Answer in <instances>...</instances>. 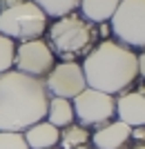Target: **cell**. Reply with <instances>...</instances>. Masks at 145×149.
Wrapping results in <instances>:
<instances>
[{
    "mask_svg": "<svg viewBox=\"0 0 145 149\" xmlns=\"http://www.w3.org/2000/svg\"><path fill=\"white\" fill-rule=\"evenodd\" d=\"M49 96L43 80L11 69L0 76V131L22 134L45 120Z\"/></svg>",
    "mask_w": 145,
    "mask_h": 149,
    "instance_id": "cell-1",
    "label": "cell"
},
{
    "mask_svg": "<svg viewBox=\"0 0 145 149\" xmlns=\"http://www.w3.org/2000/svg\"><path fill=\"white\" fill-rule=\"evenodd\" d=\"M116 42L127 49H145V0H120L109 20Z\"/></svg>",
    "mask_w": 145,
    "mask_h": 149,
    "instance_id": "cell-5",
    "label": "cell"
},
{
    "mask_svg": "<svg viewBox=\"0 0 145 149\" xmlns=\"http://www.w3.org/2000/svg\"><path fill=\"white\" fill-rule=\"evenodd\" d=\"M13 58H16V42L0 33V76L13 69Z\"/></svg>",
    "mask_w": 145,
    "mask_h": 149,
    "instance_id": "cell-16",
    "label": "cell"
},
{
    "mask_svg": "<svg viewBox=\"0 0 145 149\" xmlns=\"http://www.w3.org/2000/svg\"><path fill=\"white\" fill-rule=\"evenodd\" d=\"M116 116L130 127H145V85L116 98Z\"/></svg>",
    "mask_w": 145,
    "mask_h": 149,
    "instance_id": "cell-9",
    "label": "cell"
},
{
    "mask_svg": "<svg viewBox=\"0 0 145 149\" xmlns=\"http://www.w3.org/2000/svg\"><path fill=\"white\" fill-rule=\"evenodd\" d=\"M0 149H29L22 134L16 131H0Z\"/></svg>",
    "mask_w": 145,
    "mask_h": 149,
    "instance_id": "cell-17",
    "label": "cell"
},
{
    "mask_svg": "<svg viewBox=\"0 0 145 149\" xmlns=\"http://www.w3.org/2000/svg\"><path fill=\"white\" fill-rule=\"evenodd\" d=\"M47 31V16L34 0H25L20 5L0 9V33L9 40H40Z\"/></svg>",
    "mask_w": 145,
    "mask_h": 149,
    "instance_id": "cell-4",
    "label": "cell"
},
{
    "mask_svg": "<svg viewBox=\"0 0 145 149\" xmlns=\"http://www.w3.org/2000/svg\"><path fill=\"white\" fill-rule=\"evenodd\" d=\"M136 71L145 80V51H141V56H136Z\"/></svg>",
    "mask_w": 145,
    "mask_h": 149,
    "instance_id": "cell-19",
    "label": "cell"
},
{
    "mask_svg": "<svg viewBox=\"0 0 145 149\" xmlns=\"http://www.w3.org/2000/svg\"><path fill=\"white\" fill-rule=\"evenodd\" d=\"M51 54L63 62H78L98 45V27L81 13H69L54 20L47 27V40Z\"/></svg>",
    "mask_w": 145,
    "mask_h": 149,
    "instance_id": "cell-3",
    "label": "cell"
},
{
    "mask_svg": "<svg viewBox=\"0 0 145 149\" xmlns=\"http://www.w3.org/2000/svg\"><path fill=\"white\" fill-rule=\"evenodd\" d=\"M22 138L29 149H54L60 140V129H56L47 120H40L22 131Z\"/></svg>",
    "mask_w": 145,
    "mask_h": 149,
    "instance_id": "cell-11",
    "label": "cell"
},
{
    "mask_svg": "<svg viewBox=\"0 0 145 149\" xmlns=\"http://www.w3.org/2000/svg\"><path fill=\"white\" fill-rule=\"evenodd\" d=\"M54 149H56V147H54Z\"/></svg>",
    "mask_w": 145,
    "mask_h": 149,
    "instance_id": "cell-22",
    "label": "cell"
},
{
    "mask_svg": "<svg viewBox=\"0 0 145 149\" xmlns=\"http://www.w3.org/2000/svg\"><path fill=\"white\" fill-rule=\"evenodd\" d=\"M38 7H40V11L47 16V18H65V16H69V13H76L78 5H81V0H34Z\"/></svg>",
    "mask_w": 145,
    "mask_h": 149,
    "instance_id": "cell-15",
    "label": "cell"
},
{
    "mask_svg": "<svg viewBox=\"0 0 145 149\" xmlns=\"http://www.w3.org/2000/svg\"><path fill=\"white\" fill-rule=\"evenodd\" d=\"M81 67L85 76V85L89 89L109 93V96L125 91L139 78L136 54L109 38L98 40V45L85 56Z\"/></svg>",
    "mask_w": 145,
    "mask_h": 149,
    "instance_id": "cell-2",
    "label": "cell"
},
{
    "mask_svg": "<svg viewBox=\"0 0 145 149\" xmlns=\"http://www.w3.org/2000/svg\"><path fill=\"white\" fill-rule=\"evenodd\" d=\"M43 85L49 98H65V100H74L87 87L81 62H58V65H54V69L43 78Z\"/></svg>",
    "mask_w": 145,
    "mask_h": 149,
    "instance_id": "cell-8",
    "label": "cell"
},
{
    "mask_svg": "<svg viewBox=\"0 0 145 149\" xmlns=\"http://www.w3.org/2000/svg\"><path fill=\"white\" fill-rule=\"evenodd\" d=\"M130 140H134V143H143V145H145V127H132Z\"/></svg>",
    "mask_w": 145,
    "mask_h": 149,
    "instance_id": "cell-18",
    "label": "cell"
},
{
    "mask_svg": "<svg viewBox=\"0 0 145 149\" xmlns=\"http://www.w3.org/2000/svg\"><path fill=\"white\" fill-rule=\"evenodd\" d=\"M89 140H92V134L89 129H85L83 125H69L60 129V149H81V147H87Z\"/></svg>",
    "mask_w": 145,
    "mask_h": 149,
    "instance_id": "cell-14",
    "label": "cell"
},
{
    "mask_svg": "<svg viewBox=\"0 0 145 149\" xmlns=\"http://www.w3.org/2000/svg\"><path fill=\"white\" fill-rule=\"evenodd\" d=\"M71 107H74V118L85 129L87 127H103V125L112 123L116 116V98L89 87H85L71 100Z\"/></svg>",
    "mask_w": 145,
    "mask_h": 149,
    "instance_id": "cell-6",
    "label": "cell"
},
{
    "mask_svg": "<svg viewBox=\"0 0 145 149\" xmlns=\"http://www.w3.org/2000/svg\"><path fill=\"white\" fill-rule=\"evenodd\" d=\"M118 2L120 0H81L78 9L85 20L94 22V25H105L112 20Z\"/></svg>",
    "mask_w": 145,
    "mask_h": 149,
    "instance_id": "cell-12",
    "label": "cell"
},
{
    "mask_svg": "<svg viewBox=\"0 0 145 149\" xmlns=\"http://www.w3.org/2000/svg\"><path fill=\"white\" fill-rule=\"evenodd\" d=\"M81 149H94V147H81Z\"/></svg>",
    "mask_w": 145,
    "mask_h": 149,
    "instance_id": "cell-21",
    "label": "cell"
},
{
    "mask_svg": "<svg viewBox=\"0 0 145 149\" xmlns=\"http://www.w3.org/2000/svg\"><path fill=\"white\" fill-rule=\"evenodd\" d=\"M56 65V56L51 54L49 45L45 40H27L16 47V58H13V69L25 76H32L43 80Z\"/></svg>",
    "mask_w": 145,
    "mask_h": 149,
    "instance_id": "cell-7",
    "label": "cell"
},
{
    "mask_svg": "<svg viewBox=\"0 0 145 149\" xmlns=\"http://www.w3.org/2000/svg\"><path fill=\"white\" fill-rule=\"evenodd\" d=\"M45 120L49 125H54L56 129H65L74 125V107H71V100L65 98H49L47 102V113H45Z\"/></svg>",
    "mask_w": 145,
    "mask_h": 149,
    "instance_id": "cell-13",
    "label": "cell"
},
{
    "mask_svg": "<svg viewBox=\"0 0 145 149\" xmlns=\"http://www.w3.org/2000/svg\"><path fill=\"white\" fill-rule=\"evenodd\" d=\"M130 134L132 127L120 120H112V123L103 125L92 134L89 143L94 145V149H120L130 143Z\"/></svg>",
    "mask_w": 145,
    "mask_h": 149,
    "instance_id": "cell-10",
    "label": "cell"
},
{
    "mask_svg": "<svg viewBox=\"0 0 145 149\" xmlns=\"http://www.w3.org/2000/svg\"><path fill=\"white\" fill-rule=\"evenodd\" d=\"M127 149H145V145L143 143H134L132 147H127Z\"/></svg>",
    "mask_w": 145,
    "mask_h": 149,
    "instance_id": "cell-20",
    "label": "cell"
}]
</instances>
